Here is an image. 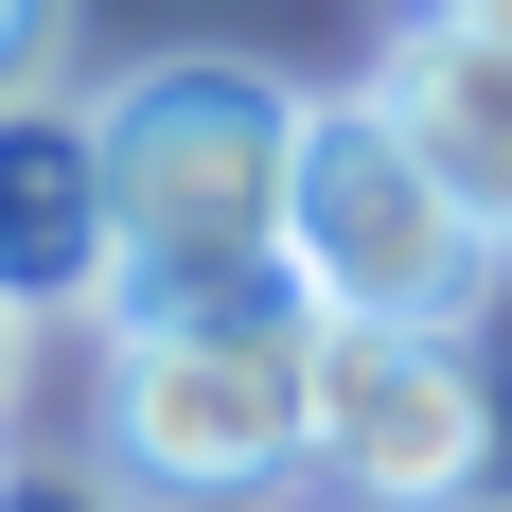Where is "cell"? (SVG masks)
I'll return each instance as SVG.
<instances>
[{
	"instance_id": "obj_1",
	"label": "cell",
	"mask_w": 512,
	"mask_h": 512,
	"mask_svg": "<svg viewBox=\"0 0 512 512\" xmlns=\"http://www.w3.org/2000/svg\"><path fill=\"white\" fill-rule=\"evenodd\" d=\"M301 106H318V89H283L265 53H142V71L89 89L124 301H248V283H283Z\"/></svg>"
},
{
	"instance_id": "obj_2",
	"label": "cell",
	"mask_w": 512,
	"mask_h": 512,
	"mask_svg": "<svg viewBox=\"0 0 512 512\" xmlns=\"http://www.w3.org/2000/svg\"><path fill=\"white\" fill-rule=\"evenodd\" d=\"M301 283H248V301H124L106 318V477L142 512H265L318 460L301 424Z\"/></svg>"
},
{
	"instance_id": "obj_3",
	"label": "cell",
	"mask_w": 512,
	"mask_h": 512,
	"mask_svg": "<svg viewBox=\"0 0 512 512\" xmlns=\"http://www.w3.org/2000/svg\"><path fill=\"white\" fill-rule=\"evenodd\" d=\"M283 283L318 318H424V336H460L495 301V248L460 230V195L407 159V124L371 89H318L301 106V177H283Z\"/></svg>"
},
{
	"instance_id": "obj_4",
	"label": "cell",
	"mask_w": 512,
	"mask_h": 512,
	"mask_svg": "<svg viewBox=\"0 0 512 512\" xmlns=\"http://www.w3.org/2000/svg\"><path fill=\"white\" fill-rule=\"evenodd\" d=\"M301 424L354 512H460L495 495V371L424 318H318L301 336Z\"/></svg>"
},
{
	"instance_id": "obj_5",
	"label": "cell",
	"mask_w": 512,
	"mask_h": 512,
	"mask_svg": "<svg viewBox=\"0 0 512 512\" xmlns=\"http://www.w3.org/2000/svg\"><path fill=\"white\" fill-rule=\"evenodd\" d=\"M0 301L18 318H124V230H106V142L71 89L0 106Z\"/></svg>"
},
{
	"instance_id": "obj_6",
	"label": "cell",
	"mask_w": 512,
	"mask_h": 512,
	"mask_svg": "<svg viewBox=\"0 0 512 512\" xmlns=\"http://www.w3.org/2000/svg\"><path fill=\"white\" fill-rule=\"evenodd\" d=\"M371 106H389V124H407V159L460 195V230L512 265V53L460 36V18L424 0V18H389V53H371Z\"/></svg>"
},
{
	"instance_id": "obj_7",
	"label": "cell",
	"mask_w": 512,
	"mask_h": 512,
	"mask_svg": "<svg viewBox=\"0 0 512 512\" xmlns=\"http://www.w3.org/2000/svg\"><path fill=\"white\" fill-rule=\"evenodd\" d=\"M53 53H71V0H0V106L53 89Z\"/></svg>"
},
{
	"instance_id": "obj_8",
	"label": "cell",
	"mask_w": 512,
	"mask_h": 512,
	"mask_svg": "<svg viewBox=\"0 0 512 512\" xmlns=\"http://www.w3.org/2000/svg\"><path fill=\"white\" fill-rule=\"evenodd\" d=\"M0 512H124V477H71V460H0Z\"/></svg>"
},
{
	"instance_id": "obj_9",
	"label": "cell",
	"mask_w": 512,
	"mask_h": 512,
	"mask_svg": "<svg viewBox=\"0 0 512 512\" xmlns=\"http://www.w3.org/2000/svg\"><path fill=\"white\" fill-rule=\"evenodd\" d=\"M18 354H36V318H18V301H0V407H18Z\"/></svg>"
},
{
	"instance_id": "obj_10",
	"label": "cell",
	"mask_w": 512,
	"mask_h": 512,
	"mask_svg": "<svg viewBox=\"0 0 512 512\" xmlns=\"http://www.w3.org/2000/svg\"><path fill=\"white\" fill-rule=\"evenodd\" d=\"M442 18H460V36H495V53H512V0H442Z\"/></svg>"
},
{
	"instance_id": "obj_11",
	"label": "cell",
	"mask_w": 512,
	"mask_h": 512,
	"mask_svg": "<svg viewBox=\"0 0 512 512\" xmlns=\"http://www.w3.org/2000/svg\"><path fill=\"white\" fill-rule=\"evenodd\" d=\"M460 512H512V495H460Z\"/></svg>"
},
{
	"instance_id": "obj_12",
	"label": "cell",
	"mask_w": 512,
	"mask_h": 512,
	"mask_svg": "<svg viewBox=\"0 0 512 512\" xmlns=\"http://www.w3.org/2000/svg\"><path fill=\"white\" fill-rule=\"evenodd\" d=\"M336 512H354V495H336Z\"/></svg>"
}]
</instances>
